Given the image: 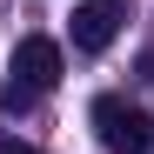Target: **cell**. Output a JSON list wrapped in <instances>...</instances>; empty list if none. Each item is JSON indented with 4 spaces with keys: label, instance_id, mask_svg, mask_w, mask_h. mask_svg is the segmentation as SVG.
Instances as JSON below:
<instances>
[{
    "label": "cell",
    "instance_id": "2",
    "mask_svg": "<svg viewBox=\"0 0 154 154\" xmlns=\"http://www.w3.org/2000/svg\"><path fill=\"white\" fill-rule=\"evenodd\" d=\"M121 20H127L121 0H81V7H74V47H81V54H100V47L121 34Z\"/></svg>",
    "mask_w": 154,
    "mask_h": 154
},
{
    "label": "cell",
    "instance_id": "3",
    "mask_svg": "<svg viewBox=\"0 0 154 154\" xmlns=\"http://www.w3.org/2000/svg\"><path fill=\"white\" fill-rule=\"evenodd\" d=\"M14 74H20V81H27L34 94H47V87L60 81V40H47V34H27V40L14 47Z\"/></svg>",
    "mask_w": 154,
    "mask_h": 154
},
{
    "label": "cell",
    "instance_id": "5",
    "mask_svg": "<svg viewBox=\"0 0 154 154\" xmlns=\"http://www.w3.org/2000/svg\"><path fill=\"white\" fill-rule=\"evenodd\" d=\"M0 154H47V147L27 141V134H7V127H0Z\"/></svg>",
    "mask_w": 154,
    "mask_h": 154
},
{
    "label": "cell",
    "instance_id": "1",
    "mask_svg": "<svg viewBox=\"0 0 154 154\" xmlns=\"http://www.w3.org/2000/svg\"><path fill=\"white\" fill-rule=\"evenodd\" d=\"M94 127H100V141H107V154H154V121L141 107H127L121 94L94 100Z\"/></svg>",
    "mask_w": 154,
    "mask_h": 154
},
{
    "label": "cell",
    "instance_id": "4",
    "mask_svg": "<svg viewBox=\"0 0 154 154\" xmlns=\"http://www.w3.org/2000/svg\"><path fill=\"white\" fill-rule=\"evenodd\" d=\"M34 100H40V94H34L27 81H20V74H7V81H0V107H7V114H27Z\"/></svg>",
    "mask_w": 154,
    "mask_h": 154
},
{
    "label": "cell",
    "instance_id": "6",
    "mask_svg": "<svg viewBox=\"0 0 154 154\" xmlns=\"http://www.w3.org/2000/svg\"><path fill=\"white\" fill-rule=\"evenodd\" d=\"M141 67H147V81H154V54H147V60H141Z\"/></svg>",
    "mask_w": 154,
    "mask_h": 154
}]
</instances>
